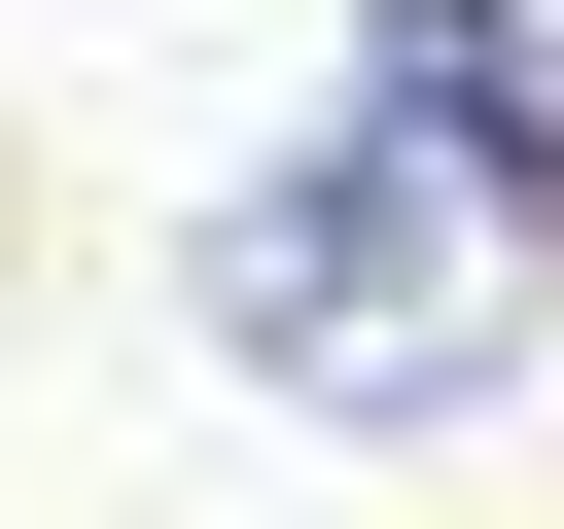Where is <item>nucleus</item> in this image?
<instances>
[{
    "instance_id": "1",
    "label": "nucleus",
    "mask_w": 564,
    "mask_h": 529,
    "mask_svg": "<svg viewBox=\"0 0 564 529\" xmlns=\"http://www.w3.org/2000/svg\"><path fill=\"white\" fill-rule=\"evenodd\" d=\"M529 247H564V176H494V141H423V106H317V141L212 212V353L317 388V423H458V388L529 353Z\"/></svg>"
},
{
    "instance_id": "2",
    "label": "nucleus",
    "mask_w": 564,
    "mask_h": 529,
    "mask_svg": "<svg viewBox=\"0 0 564 529\" xmlns=\"http://www.w3.org/2000/svg\"><path fill=\"white\" fill-rule=\"evenodd\" d=\"M352 106H423V141L564 176V0H352Z\"/></svg>"
}]
</instances>
